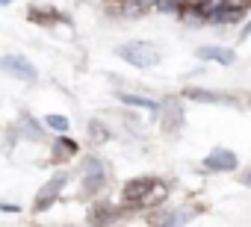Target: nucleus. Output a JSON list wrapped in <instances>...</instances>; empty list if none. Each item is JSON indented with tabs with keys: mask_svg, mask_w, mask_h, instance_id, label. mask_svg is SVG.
Wrapping results in <instances>:
<instances>
[{
	"mask_svg": "<svg viewBox=\"0 0 251 227\" xmlns=\"http://www.w3.org/2000/svg\"><path fill=\"white\" fill-rule=\"evenodd\" d=\"M118 56L124 62H130L133 68H154L160 62V50L151 42H127L118 47Z\"/></svg>",
	"mask_w": 251,
	"mask_h": 227,
	"instance_id": "obj_1",
	"label": "nucleus"
},
{
	"mask_svg": "<svg viewBox=\"0 0 251 227\" xmlns=\"http://www.w3.org/2000/svg\"><path fill=\"white\" fill-rule=\"evenodd\" d=\"M0 71L15 77V80H24V83H36L39 80L36 65L27 56H21V53H3V56H0Z\"/></svg>",
	"mask_w": 251,
	"mask_h": 227,
	"instance_id": "obj_2",
	"label": "nucleus"
},
{
	"mask_svg": "<svg viewBox=\"0 0 251 227\" xmlns=\"http://www.w3.org/2000/svg\"><path fill=\"white\" fill-rule=\"evenodd\" d=\"M103 183H106V168H103V162H100L98 157L83 159V189H80V195H83V198H92L95 192L103 189Z\"/></svg>",
	"mask_w": 251,
	"mask_h": 227,
	"instance_id": "obj_3",
	"label": "nucleus"
},
{
	"mask_svg": "<svg viewBox=\"0 0 251 227\" xmlns=\"http://www.w3.org/2000/svg\"><path fill=\"white\" fill-rule=\"evenodd\" d=\"M68 183V174L65 171H59V174H53L42 189H39V195L33 198V212H45V209H50L53 204H56V198L62 195V186Z\"/></svg>",
	"mask_w": 251,
	"mask_h": 227,
	"instance_id": "obj_4",
	"label": "nucleus"
},
{
	"mask_svg": "<svg viewBox=\"0 0 251 227\" xmlns=\"http://www.w3.org/2000/svg\"><path fill=\"white\" fill-rule=\"evenodd\" d=\"M157 189H160V183L154 177H136L124 186V201L127 204H151Z\"/></svg>",
	"mask_w": 251,
	"mask_h": 227,
	"instance_id": "obj_5",
	"label": "nucleus"
},
{
	"mask_svg": "<svg viewBox=\"0 0 251 227\" xmlns=\"http://www.w3.org/2000/svg\"><path fill=\"white\" fill-rule=\"evenodd\" d=\"M236 165H239V159H236V154L227 151V148H213V151L204 157V168H210V171H233Z\"/></svg>",
	"mask_w": 251,
	"mask_h": 227,
	"instance_id": "obj_6",
	"label": "nucleus"
},
{
	"mask_svg": "<svg viewBox=\"0 0 251 227\" xmlns=\"http://www.w3.org/2000/svg\"><path fill=\"white\" fill-rule=\"evenodd\" d=\"M198 59H213L219 65H233L236 62V53L230 47H216V45H204L198 47Z\"/></svg>",
	"mask_w": 251,
	"mask_h": 227,
	"instance_id": "obj_7",
	"label": "nucleus"
},
{
	"mask_svg": "<svg viewBox=\"0 0 251 227\" xmlns=\"http://www.w3.org/2000/svg\"><path fill=\"white\" fill-rule=\"evenodd\" d=\"M183 97L198 100V103H236L233 94H222V91H207V89H186Z\"/></svg>",
	"mask_w": 251,
	"mask_h": 227,
	"instance_id": "obj_8",
	"label": "nucleus"
},
{
	"mask_svg": "<svg viewBox=\"0 0 251 227\" xmlns=\"http://www.w3.org/2000/svg\"><path fill=\"white\" fill-rule=\"evenodd\" d=\"M180 124H183V109H180V103H177L175 97H169V100H166L163 130H166V133H177V130H180Z\"/></svg>",
	"mask_w": 251,
	"mask_h": 227,
	"instance_id": "obj_9",
	"label": "nucleus"
},
{
	"mask_svg": "<svg viewBox=\"0 0 251 227\" xmlns=\"http://www.w3.org/2000/svg\"><path fill=\"white\" fill-rule=\"evenodd\" d=\"M242 15H245L242 9H233V6L222 3V6L207 18V21H213V24H239V21H242Z\"/></svg>",
	"mask_w": 251,
	"mask_h": 227,
	"instance_id": "obj_10",
	"label": "nucleus"
},
{
	"mask_svg": "<svg viewBox=\"0 0 251 227\" xmlns=\"http://www.w3.org/2000/svg\"><path fill=\"white\" fill-rule=\"evenodd\" d=\"M118 100L127 103V106H139V109H148V112H157L160 103L151 100V97H142V94H130V91H118Z\"/></svg>",
	"mask_w": 251,
	"mask_h": 227,
	"instance_id": "obj_11",
	"label": "nucleus"
},
{
	"mask_svg": "<svg viewBox=\"0 0 251 227\" xmlns=\"http://www.w3.org/2000/svg\"><path fill=\"white\" fill-rule=\"evenodd\" d=\"M15 136H24V139H42V124L30 115H24L15 127Z\"/></svg>",
	"mask_w": 251,
	"mask_h": 227,
	"instance_id": "obj_12",
	"label": "nucleus"
},
{
	"mask_svg": "<svg viewBox=\"0 0 251 227\" xmlns=\"http://www.w3.org/2000/svg\"><path fill=\"white\" fill-rule=\"evenodd\" d=\"M112 218H118V209H115V206H95V209L89 212V221H95V224L112 221Z\"/></svg>",
	"mask_w": 251,
	"mask_h": 227,
	"instance_id": "obj_13",
	"label": "nucleus"
},
{
	"mask_svg": "<svg viewBox=\"0 0 251 227\" xmlns=\"http://www.w3.org/2000/svg\"><path fill=\"white\" fill-rule=\"evenodd\" d=\"M189 218H192V212H189V209H180V212H163L157 221H160V224H186Z\"/></svg>",
	"mask_w": 251,
	"mask_h": 227,
	"instance_id": "obj_14",
	"label": "nucleus"
},
{
	"mask_svg": "<svg viewBox=\"0 0 251 227\" xmlns=\"http://www.w3.org/2000/svg\"><path fill=\"white\" fill-rule=\"evenodd\" d=\"M30 21H39V24H53V21H59V15L53 12V9H30Z\"/></svg>",
	"mask_w": 251,
	"mask_h": 227,
	"instance_id": "obj_15",
	"label": "nucleus"
},
{
	"mask_svg": "<svg viewBox=\"0 0 251 227\" xmlns=\"http://www.w3.org/2000/svg\"><path fill=\"white\" fill-rule=\"evenodd\" d=\"M154 6H157L160 12H172V15H180V9H183V0H154Z\"/></svg>",
	"mask_w": 251,
	"mask_h": 227,
	"instance_id": "obj_16",
	"label": "nucleus"
},
{
	"mask_svg": "<svg viewBox=\"0 0 251 227\" xmlns=\"http://www.w3.org/2000/svg\"><path fill=\"white\" fill-rule=\"evenodd\" d=\"M45 124H48L50 130H56V133H68V118H65V115H56V112L45 118Z\"/></svg>",
	"mask_w": 251,
	"mask_h": 227,
	"instance_id": "obj_17",
	"label": "nucleus"
},
{
	"mask_svg": "<svg viewBox=\"0 0 251 227\" xmlns=\"http://www.w3.org/2000/svg\"><path fill=\"white\" fill-rule=\"evenodd\" d=\"M56 154H59V157H71V154H77V142H71V139L62 133V139H56Z\"/></svg>",
	"mask_w": 251,
	"mask_h": 227,
	"instance_id": "obj_18",
	"label": "nucleus"
},
{
	"mask_svg": "<svg viewBox=\"0 0 251 227\" xmlns=\"http://www.w3.org/2000/svg\"><path fill=\"white\" fill-rule=\"evenodd\" d=\"M89 133H92V142H106V139H109V130H106L100 121H92V124H89Z\"/></svg>",
	"mask_w": 251,
	"mask_h": 227,
	"instance_id": "obj_19",
	"label": "nucleus"
},
{
	"mask_svg": "<svg viewBox=\"0 0 251 227\" xmlns=\"http://www.w3.org/2000/svg\"><path fill=\"white\" fill-rule=\"evenodd\" d=\"M0 212H21L18 204H0Z\"/></svg>",
	"mask_w": 251,
	"mask_h": 227,
	"instance_id": "obj_20",
	"label": "nucleus"
},
{
	"mask_svg": "<svg viewBox=\"0 0 251 227\" xmlns=\"http://www.w3.org/2000/svg\"><path fill=\"white\" fill-rule=\"evenodd\" d=\"M248 36H251V21H248V24L242 27V33H239V39H248Z\"/></svg>",
	"mask_w": 251,
	"mask_h": 227,
	"instance_id": "obj_21",
	"label": "nucleus"
},
{
	"mask_svg": "<svg viewBox=\"0 0 251 227\" xmlns=\"http://www.w3.org/2000/svg\"><path fill=\"white\" fill-rule=\"evenodd\" d=\"M242 186H251V168H248V171L242 174Z\"/></svg>",
	"mask_w": 251,
	"mask_h": 227,
	"instance_id": "obj_22",
	"label": "nucleus"
},
{
	"mask_svg": "<svg viewBox=\"0 0 251 227\" xmlns=\"http://www.w3.org/2000/svg\"><path fill=\"white\" fill-rule=\"evenodd\" d=\"M9 3H15V0H0V6H9Z\"/></svg>",
	"mask_w": 251,
	"mask_h": 227,
	"instance_id": "obj_23",
	"label": "nucleus"
}]
</instances>
